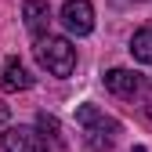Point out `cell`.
<instances>
[{"label": "cell", "instance_id": "ba28073f", "mask_svg": "<svg viewBox=\"0 0 152 152\" xmlns=\"http://www.w3.org/2000/svg\"><path fill=\"white\" fill-rule=\"evenodd\" d=\"M130 54H134L141 65H152V22L141 26L134 36H130Z\"/></svg>", "mask_w": 152, "mask_h": 152}, {"label": "cell", "instance_id": "6da1fadb", "mask_svg": "<svg viewBox=\"0 0 152 152\" xmlns=\"http://www.w3.org/2000/svg\"><path fill=\"white\" fill-rule=\"evenodd\" d=\"M36 62H40V69H47L51 76H58V80H65V76L76 69V47L65 40V36H40L33 47Z\"/></svg>", "mask_w": 152, "mask_h": 152}, {"label": "cell", "instance_id": "277c9868", "mask_svg": "<svg viewBox=\"0 0 152 152\" xmlns=\"http://www.w3.org/2000/svg\"><path fill=\"white\" fill-rule=\"evenodd\" d=\"M0 145L4 152H47V141L40 138V130L36 127H4V134H0Z\"/></svg>", "mask_w": 152, "mask_h": 152}, {"label": "cell", "instance_id": "7a4b0ae2", "mask_svg": "<svg viewBox=\"0 0 152 152\" xmlns=\"http://www.w3.org/2000/svg\"><path fill=\"white\" fill-rule=\"evenodd\" d=\"M76 123H80V130L87 134V141L94 148H109L116 141V134H120V120L105 116L98 105H80L76 109Z\"/></svg>", "mask_w": 152, "mask_h": 152}, {"label": "cell", "instance_id": "8992f818", "mask_svg": "<svg viewBox=\"0 0 152 152\" xmlns=\"http://www.w3.org/2000/svg\"><path fill=\"white\" fill-rule=\"evenodd\" d=\"M22 18H26V29L40 40L47 33V26H51V4L47 0H26L22 4Z\"/></svg>", "mask_w": 152, "mask_h": 152}, {"label": "cell", "instance_id": "9c48e42d", "mask_svg": "<svg viewBox=\"0 0 152 152\" xmlns=\"http://www.w3.org/2000/svg\"><path fill=\"white\" fill-rule=\"evenodd\" d=\"M36 130H40L44 141L51 138V145H62V127H58V120H54L51 112H40V116H36Z\"/></svg>", "mask_w": 152, "mask_h": 152}, {"label": "cell", "instance_id": "5b68a950", "mask_svg": "<svg viewBox=\"0 0 152 152\" xmlns=\"http://www.w3.org/2000/svg\"><path fill=\"white\" fill-rule=\"evenodd\" d=\"M62 26L72 36L94 33V4H91V0H65V4H62Z\"/></svg>", "mask_w": 152, "mask_h": 152}, {"label": "cell", "instance_id": "52a82bcc", "mask_svg": "<svg viewBox=\"0 0 152 152\" xmlns=\"http://www.w3.org/2000/svg\"><path fill=\"white\" fill-rule=\"evenodd\" d=\"M0 87H4L7 94L29 91V87H33V76L26 72V65L18 62V58H7V62H4V72H0Z\"/></svg>", "mask_w": 152, "mask_h": 152}, {"label": "cell", "instance_id": "8fae6325", "mask_svg": "<svg viewBox=\"0 0 152 152\" xmlns=\"http://www.w3.org/2000/svg\"><path fill=\"white\" fill-rule=\"evenodd\" d=\"M145 109H148V116H152V102H148V105H145Z\"/></svg>", "mask_w": 152, "mask_h": 152}, {"label": "cell", "instance_id": "30bf717a", "mask_svg": "<svg viewBox=\"0 0 152 152\" xmlns=\"http://www.w3.org/2000/svg\"><path fill=\"white\" fill-rule=\"evenodd\" d=\"M0 120H7V105L4 102H0Z\"/></svg>", "mask_w": 152, "mask_h": 152}, {"label": "cell", "instance_id": "3957f363", "mask_svg": "<svg viewBox=\"0 0 152 152\" xmlns=\"http://www.w3.org/2000/svg\"><path fill=\"white\" fill-rule=\"evenodd\" d=\"M102 83H105L109 94L127 98V102H141V98H148V80H145L141 72H134V69H109V72L102 76Z\"/></svg>", "mask_w": 152, "mask_h": 152}]
</instances>
